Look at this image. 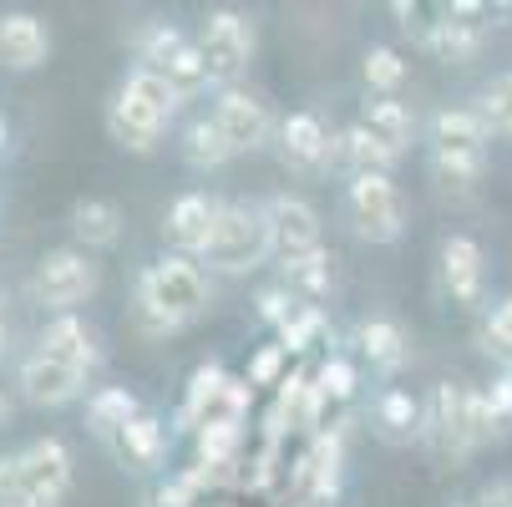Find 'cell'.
<instances>
[{"label": "cell", "instance_id": "cell-1", "mask_svg": "<svg viewBox=\"0 0 512 507\" xmlns=\"http://www.w3.org/2000/svg\"><path fill=\"white\" fill-rule=\"evenodd\" d=\"M178 107H183V92L168 77H158L148 66H132L117 97L107 102V132L127 153H153Z\"/></svg>", "mask_w": 512, "mask_h": 507}, {"label": "cell", "instance_id": "cell-2", "mask_svg": "<svg viewBox=\"0 0 512 507\" xmlns=\"http://www.w3.org/2000/svg\"><path fill=\"white\" fill-rule=\"evenodd\" d=\"M421 447L442 462V467H467L482 452V431H477V386L467 381H436L426 396V431Z\"/></svg>", "mask_w": 512, "mask_h": 507}, {"label": "cell", "instance_id": "cell-3", "mask_svg": "<svg viewBox=\"0 0 512 507\" xmlns=\"http://www.w3.org/2000/svg\"><path fill=\"white\" fill-rule=\"evenodd\" d=\"M132 295L142 305H153L168 325H193L213 310V284L208 274L198 269V259H183V254H158L148 269L137 274L132 284Z\"/></svg>", "mask_w": 512, "mask_h": 507}, {"label": "cell", "instance_id": "cell-4", "mask_svg": "<svg viewBox=\"0 0 512 507\" xmlns=\"http://www.w3.org/2000/svg\"><path fill=\"white\" fill-rule=\"evenodd\" d=\"M274 254V239H269V219H264V203H224L218 208V224H213V239L203 249L198 264H208L213 274L224 279H249L254 269H264Z\"/></svg>", "mask_w": 512, "mask_h": 507}, {"label": "cell", "instance_id": "cell-5", "mask_svg": "<svg viewBox=\"0 0 512 507\" xmlns=\"http://www.w3.org/2000/svg\"><path fill=\"white\" fill-rule=\"evenodd\" d=\"M340 208H345V224L360 244H396L411 224V208H406V193L391 173H355L345 178V193H340Z\"/></svg>", "mask_w": 512, "mask_h": 507}, {"label": "cell", "instance_id": "cell-6", "mask_svg": "<svg viewBox=\"0 0 512 507\" xmlns=\"http://www.w3.org/2000/svg\"><path fill=\"white\" fill-rule=\"evenodd\" d=\"M193 41H198V56H203V71H208V87H218V92H234L249 77L254 51H259L254 21L244 11H234V6L208 11Z\"/></svg>", "mask_w": 512, "mask_h": 507}, {"label": "cell", "instance_id": "cell-7", "mask_svg": "<svg viewBox=\"0 0 512 507\" xmlns=\"http://www.w3.org/2000/svg\"><path fill=\"white\" fill-rule=\"evenodd\" d=\"M97 289H102V264L87 249H77V244L46 249L36 274H31V295L46 310H56V315H71L77 305H87Z\"/></svg>", "mask_w": 512, "mask_h": 507}, {"label": "cell", "instance_id": "cell-8", "mask_svg": "<svg viewBox=\"0 0 512 507\" xmlns=\"http://www.w3.org/2000/svg\"><path fill=\"white\" fill-rule=\"evenodd\" d=\"M137 61L158 71V77H168L183 97L208 87V71H203V56H198V41L183 36L173 21H148L137 31Z\"/></svg>", "mask_w": 512, "mask_h": 507}, {"label": "cell", "instance_id": "cell-9", "mask_svg": "<svg viewBox=\"0 0 512 507\" xmlns=\"http://www.w3.org/2000/svg\"><path fill=\"white\" fill-rule=\"evenodd\" d=\"M213 122H218V132H224V142H229V153H234V158L264 153L269 142H274V132H279L269 102L254 97V92H244V87L218 92V102H213Z\"/></svg>", "mask_w": 512, "mask_h": 507}, {"label": "cell", "instance_id": "cell-10", "mask_svg": "<svg viewBox=\"0 0 512 507\" xmlns=\"http://www.w3.org/2000/svg\"><path fill=\"white\" fill-rule=\"evenodd\" d=\"M21 467V487L31 507H61L71 492V477H77V462H71V447L61 437H41L26 452H16Z\"/></svg>", "mask_w": 512, "mask_h": 507}, {"label": "cell", "instance_id": "cell-11", "mask_svg": "<svg viewBox=\"0 0 512 507\" xmlns=\"http://www.w3.org/2000/svg\"><path fill=\"white\" fill-rule=\"evenodd\" d=\"M330 127L315 117V112H289L279 117V132H274V153L284 163L289 178H325L330 173Z\"/></svg>", "mask_w": 512, "mask_h": 507}, {"label": "cell", "instance_id": "cell-12", "mask_svg": "<svg viewBox=\"0 0 512 507\" xmlns=\"http://www.w3.org/2000/svg\"><path fill=\"white\" fill-rule=\"evenodd\" d=\"M264 219H269V239H274L279 259H300V254L325 249V219H320V208L300 193L264 198Z\"/></svg>", "mask_w": 512, "mask_h": 507}, {"label": "cell", "instance_id": "cell-13", "mask_svg": "<svg viewBox=\"0 0 512 507\" xmlns=\"http://www.w3.org/2000/svg\"><path fill=\"white\" fill-rule=\"evenodd\" d=\"M218 198L208 193H178L163 213V239H168V254H183V259H203L208 239H213V224H218Z\"/></svg>", "mask_w": 512, "mask_h": 507}, {"label": "cell", "instance_id": "cell-14", "mask_svg": "<svg viewBox=\"0 0 512 507\" xmlns=\"http://www.w3.org/2000/svg\"><path fill=\"white\" fill-rule=\"evenodd\" d=\"M16 386H21V396H26L31 406L56 411V406H71V401L87 391V371H77V366H66V360H51V355L36 350V355L21 360Z\"/></svg>", "mask_w": 512, "mask_h": 507}, {"label": "cell", "instance_id": "cell-15", "mask_svg": "<svg viewBox=\"0 0 512 507\" xmlns=\"http://www.w3.org/2000/svg\"><path fill=\"white\" fill-rule=\"evenodd\" d=\"M482 284H487V259L472 234H447L442 239V289L457 310L482 305Z\"/></svg>", "mask_w": 512, "mask_h": 507}, {"label": "cell", "instance_id": "cell-16", "mask_svg": "<svg viewBox=\"0 0 512 507\" xmlns=\"http://www.w3.org/2000/svg\"><path fill=\"white\" fill-rule=\"evenodd\" d=\"M350 345H355V355H360L376 376H396L406 360H411V335H406V325L391 320V315H365V320H355Z\"/></svg>", "mask_w": 512, "mask_h": 507}, {"label": "cell", "instance_id": "cell-17", "mask_svg": "<svg viewBox=\"0 0 512 507\" xmlns=\"http://www.w3.org/2000/svg\"><path fill=\"white\" fill-rule=\"evenodd\" d=\"M371 431H376L386 447H411V442H421V431H426V401L411 396L406 386H386V391L371 401Z\"/></svg>", "mask_w": 512, "mask_h": 507}, {"label": "cell", "instance_id": "cell-18", "mask_svg": "<svg viewBox=\"0 0 512 507\" xmlns=\"http://www.w3.org/2000/svg\"><path fill=\"white\" fill-rule=\"evenodd\" d=\"M46 56H51L46 21H36L26 11L0 16V66H6V71H36Z\"/></svg>", "mask_w": 512, "mask_h": 507}, {"label": "cell", "instance_id": "cell-19", "mask_svg": "<svg viewBox=\"0 0 512 507\" xmlns=\"http://www.w3.org/2000/svg\"><path fill=\"white\" fill-rule=\"evenodd\" d=\"M355 122L371 132L381 148H391L396 158H406V153H411V142H416V112H411L401 97H365Z\"/></svg>", "mask_w": 512, "mask_h": 507}, {"label": "cell", "instance_id": "cell-20", "mask_svg": "<svg viewBox=\"0 0 512 507\" xmlns=\"http://www.w3.org/2000/svg\"><path fill=\"white\" fill-rule=\"evenodd\" d=\"M396 163L401 158L391 148H381V142L365 132L360 122H350V127H340L330 137V168H340L345 178H355V173H391Z\"/></svg>", "mask_w": 512, "mask_h": 507}, {"label": "cell", "instance_id": "cell-21", "mask_svg": "<svg viewBox=\"0 0 512 507\" xmlns=\"http://www.w3.org/2000/svg\"><path fill=\"white\" fill-rule=\"evenodd\" d=\"M426 142H431V153H487L492 132L477 117V107H442L426 127Z\"/></svg>", "mask_w": 512, "mask_h": 507}, {"label": "cell", "instance_id": "cell-22", "mask_svg": "<svg viewBox=\"0 0 512 507\" xmlns=\"http://www.w3.org/2000/svg\"><path fill=\"white\" fill-rule=\"evenodd\" d=\"M112 452H117V462H127L132 472H153V467L168 457V426H163L153 411H142V416H132L117 437H112Z\"/></svg>", "mask_w": 512, "mask_h": 507}, {"label": "cell", "instance_id": "cell-23", "mask_svg": "<svg viewBox=\"0 0 512 507\" xmlns=\"http://www.w3.org/2000/svg\"><path fill=\"white\" fill-rule=\"evenodd\" d=\"M41 355L66 360V366H77V371H92L97 360H102V345H97V335H92L87 320H77V315H56V320L41 330Z\"/></svg>", "mask_w": 512, "mask_h": 507}, {"label": "cell", "instance_id": "cell-24", "mask_svg": "<svg viewBox=\"0 0 512 507\" xmlns=\"http://www.w3.org/2000/svg\"><path fill=\"white\" fill-rule=\"evenodd\" d=\"M71 234H77V249L87 254L112 249L122 239V208L112 198H77L71 203Z\"/></svg>", "mask_w": 512, "mask_h": 507}, {"label": "cell", "instance_id": "cell-25", "mask_svg": "<svg viewBox=\"0 0 512 507\" xmlns=\"http://www.w3.org/2000/svg\"><path fill=\"white\" fill-rule=\"evenodd\" d=\"M426 56L431 61H442V66H467L482 56V26H467V21H447V16H436L431 31H426Z\"/></svg>", "mask_w": 512, "mask_h": 507}, {"label": "cell", "instance_id": "cell-26", "mask_svg": "<svg viewBox=\"0 0 512 507\" xmlns=\"http://www.w3.org/2000/svg\"><path fill=\"white\" fill-rule=\"evenodd\" d=\"M279 269H284V289L305 305H320L330 295V284H335L330 249H315V254H300V259H279Z\"/></svg>", "mask_w": 512, "mask_h": 507}, {"label": "cell", "instance_id": "cell-27", "mask_svg": "<svg viewBox=\"0 0 512 507\" xmlns=\"http://www.w3.org/2000/svg\"><path fill=\"white\" fill-rule=\"evenodd\" d=\"M482 178H487V153H431V183L452 198H472Z\"/></svg>", "mask_w": 512, "mask_h": 507}, {"label": "cell", "instance_id": "cell-28", "mask_svg": "<svg viewBox=\"0 0 512 507\" xmlns=\"http://www.w3.org/2000/svg\"><path fill=\"white\" fill-rule=\"evenodd\" d=\"M229 158H234V153H229L224 132H218L213 112H208V117H193V122L183 127V163H188V168L213 173V168H224Z\"/></svg>", "mask_w": 512, "mask_h": 507}, {"label": "cell", "instance_id": "cell-29", "mask_svg": "<svg viewBox=\"0 0 512 507\" xmlns=\"http://www.w3.org/2000/svg\"><path fill=\"white\" fill-rule=\"evenodd\" d=\"M132 416H142V406H137V396H132L127 386H107V391H97V396L87 401V426L97 431L102 442H112Z\"/></svg>", "mask_w": 512, "mask_h": 507}, {"label": "cell", "instance_id": "cell-30", "mask_svg": "<svg viewBox=\"0 0 512 507\" xmlns=\"http://www.w3.org/2000/svg\"><path fill=\"white\" fill-rule=\"evenodd\" d=\"M224 381H229V371L224 366H198L193 376H188V391H183V406H178V426H188V431H198L203 426V416H208V406H213V396L224 391Z\"/></svg>", "mask_w": 512, "mask_h": 507}, {"label": "cell", "instance_id": "cell-31", "mask_svg": "<svg viewBox=\"0 0 512 507\" xmlns=\"http://www.w3.org/2000/svg\"><path fill=\"white\" fill-rule=\"evenodd\" d=\"M406 56L396 51V46H365V56H360V82L371 87L376 97H396V87L406 82Z\"/></svg>", "mask_w": 512, "mask_h": 507}, {"label": "cell", "instance_id": "cell-32", "mask_svg": "<svg viewBox=\"0 0 512 507\" xmlns=\"http://www.w3.org/2000/svg\"><path fill=\"white\" fill-rule=\"evenodd\" d=\"M310 381H315V391H320L330 406H345V401H355L360 371H355V360H350V355H325V360H320V371H315Z\"/></svg>", "mask_w": 512, "mask_h": 507}, {"label": "cell", "instance_id": "cell-33", "mask_svg": "<svg viewBox=\"0 0 512 507\" xmlns=\"http://www.w3.org/2000/svg\"><path fill=\"white\" fill-rule=\"evenodd\" d=\"M477 117L487 122L492 137H512V71H502L477 92Z\"/></svg>", "mask_w": 512, "mask_h": 507}, {"label": "cell", "instance_id": "cell-34", "mask_svg": "<svg viewBox=\"0 0 512 507\" xmlns=\"http://www.w3.org/2000/svg\"><path fill=\"white\" fill-rule=\"evenodd\" d=\"M320 335H325V310L320 305H300L295 320L279 330V345H284V355H305L310 345H320Z\"/></svg>", "mask_w": 512, "mask_h": 507}, {"label": "cell", "instance_id": "cell-35", "mask_svg": "<svg viewBox=\"0 0 512 507\" xmlns=\"http://www.w3.org/2000/svg\"><path fill=\"white\" fill-rule=\"evenodd\" d=\"M284 371H289V355H284V345L274 340V345H259V350L249 355V371H244V381H249L254 391H259V386H274V391H279Z\"/></svg>", "mask_w": 512, "mask_h": 507}, {"label": "cell", "instance_id": "cell-36", "mask_svg": "<svg viewBox=\"0 0 512 507\" xmlns=\"http://www.w3.org/2000/svg\"><path fill=\"white\" fill-rule=\"evenodd\" d=\"M300 305H305V300H295L284 284H264L259 295H254V315H259L264 325H274V330H284L289 320H295V310H300Z\"/></svg>", "mask_w": 512, "mask_h": 507}, {"label": "cell", "instance_id": "cell-37", "mask_svg": "<svg viewBox=\"0 0 512 507\" xmlns=\"http://www.w3.org/2000/svg\"><path fill=\"white\" fill-rule=\"evenodd\" d=\"M482 345H487V355H497L502 366L512 371V295L487 315V325H482Z\"/></svg>", "mask_w": 512, "mask_h": 507}, {"label": "cell", "instance_id": "cell-38", "mask_svg": "<svg viewBox=\"0 0 512 507\" xmlns=\"http://www.w3.org/2000/svg\"><path fill=\"white\" fill-rule=\"evenodd\" d=\"M487 416H492V431H497V437H502V431L512 426V371H502L487 391Z\"/></svg>", "mask_w": 512, "mask_h": 507}, {"label": "cell", "instance_id": "cell-39", "mask_svg": "<svg viewBox=\"0 0 512 507\" xmlns=\"http://www.w3.org/2000/svg\"><path fill=\"white\" fill-rule=\"evenodd\" d=\"M0 507H31L26 502V487H21L16 457H0Z\"/></svg>", "mask_w": 512, "mask_h": 507}, {"label": "cell", "instance_id": "cell-40", "mask_svg": "<svg viewBox=\"0 0 512 507\" xmlns=\"http://www.w3.org/2000/svg\"><path fill=\"white\" fill-rule=\"evenodd\" d=\"M391 16L401 21V31H411L416 41H426L431 21H421V6H416V0H391Z\"/></svg>", "mask_w": 512, "mask_h": 507}, {"label": "cell", "instance_id": "cell-41", "mask_svg": "<svg viewBox=\"0 0 512 507\" xmlns=\"http://www.w3.org/2000/svg\"><path fill=\"white\" fill-rule=\"evenodd\" d=\"M193 502H198V492H193V482H188L183 472L158 487V507H193Z\"/></svg>", "mask_w": 512, "mask_h": 507}, {"label": "cell", "instance_id": "cell-42", "mask_svg": "<svg viewBox=\"0 0 512 507\" xmlns=\"http://www.w3.org/2000/svg\"><path fill=\"white\" fill-rule=\"evenodd\" d=\"M477 507H512V477H497L477 492Z\"/></svg>", "mask_w": 512, "mask_h": 507}, {"label": "cell", "instance_id": "cell-43", "mask_svg": "<svg viewBox=\"0 0 512 507\" xmlns=\"http://www.w3.org/2000/svg\"><path fill=\"white\" fill-rule=\"evenodd\" d=\"M0 426H11V396L0 391Z\"/></svg>", "mask_w": 512, "mask_h": 507}, {"label": "cell", "instance_id": "cell-44", "mask_svg": "<svg viewBox=\"0 0 512 507\" xmlns=\"http://www.w3.org/2000/svg\"><path fill=\"white\" fill-rule=\"evenodd\" d=\"M0 148H6V117H0Z\"/></svg>", "mask_w": 512, "mask_h": 507}, {"label": "cell", "instance_id": "cell-45", "mask_svg": "<svg viewBox=\"0 0 512 507\" xmlns=\"http://www.w3.org/2000/svg\"><path fill=\"white\" fill-rule=\"evenodd\" d=\"M452 507H477V502H452Z\"/></svg>", "mask_w": 512, "mask_h": 507}, {"label": "cell", "instance_id": "cell-46", "mask_svg": "<svg viewBox=\"0 0 512 507\" xmlns=\"http://www.w3.org/2000/svg\"><path fill=\"white\" fill-rule=\"evenodd\" d=\"M0 345H6V325H0Z\"/></svg>", "mask_w": 512, "mask_h": 507}]
</instances>
